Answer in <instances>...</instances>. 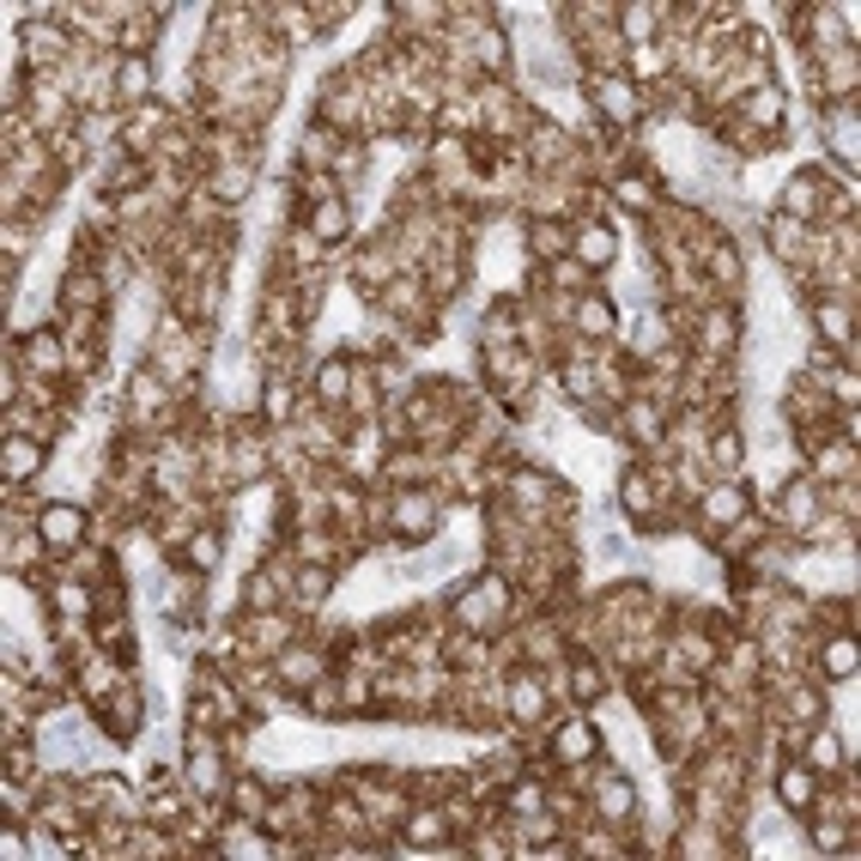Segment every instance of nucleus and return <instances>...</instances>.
<instances>
[{
	"label": "nucleus",
	"mask_w": 861,
	"mask_h": 861,
	"mask_svg": "<svg viewBox=\"0 0 861 861\" xmlns=\"http://www.w3.org/2000/svg\"><path fill=\"white\" fill-rule=\"evenodd\" d=\"M85 528H92V516L79 504H43V516H37L43 552H73L79 540H85Z\"/></svg>",
	"instance_id": "obj_1"
},
{
	"label": "nucleus",
	"mask_w": 861,
	"mask_h": 861,
	"mask_svg": "<svg viewBox=\"0 0 861 861\" xmlns=\"http://www.w3.org/2000/svg\"><path fill=\"white\" fill-rule=\"evenodd\" d=\"M595 110H600L607 122H638L643 92L631 85L625 73H595Z\"/></svg>",
	"instance_id": "obj_2"
},
{
	"label": "nucleus",
	"mask_w": 861,
	"mask_h": 861,
	"mask_svg": "<svg viewBox=\"0 0 861 861\" xmlns=\"http://www.w3.org/2000/svg\"><path fill=\"white\" fill-rule=\"evenodd\" d=\"M595 753H600L595 722H583V716L552 722V758H559V765H583V758H595Z\"/></svg>",
	"instance_id": "obj_3"
},
{
	"label": "nucleus",
	"mask_w": 861,
	"mask_h": 861,
	"mask_svg": "<svg viewBox=\"0 0 861 861\" xmlns=\"http://www.w3.org/2000/svg\"><path fill=\"white\" fill-rule=\"evenodd\" d=\"M825 188H831V183H825L819 170H801L795 183L783 188V219H795V225H813V219L825 213Z\"/></svg>",
	"instance_id": "obj_4"
},
{
	"label": "nucleus",
	"mask_w": 861,
	"mask_h": 861,
	"mask_svg": "<svg viewBox=\"0 0 861 861\" xmlns=\"http://www.w3.org/2000/svg\"><path fill=\"white\" fill-rule=\"evenodd\" d=\"M394 528H401V540H425L431 528H437V497L406 485V492L394 497Z\"/></svg>",
	"instance_id": "obj_5"
},
{
	"label": "nucleus",
	"mask_w": 861,
	"mask_h": 861,
	"mask_svg": "<svg viewBox=\"0 0 861 861\" xmlns=\"http://www.w3.org/2000/svg\"><path fill=\"white\" fill-rule=\"evenodd\" d=\"M734 346H741V315L734 310H704V322H698V353L728 358Z\"/></svg>",
	"instance_id": "obj_6"
},
{
	"label": "nucleus",
	"mask_w": 861,
	"mask_h": 861,
	"mask_svg": "<svg viewBox=\"0 0 861 861\" xmlns=\"http://www.w3.org/2000/svg\"><path fill=\"white\" fill-rule=\"evenodd\" d=\"M777 801H783L789 813H813V801H819V770L813 765H783L777 770Z\"/></svg>",
	"instance_id": "obj_7"
},
{
	"label": "nucleus",
	"mask_w": 861,
	"mask_h": 861,
	"mask_svg": "<svg viewBox=\"0 0 861 861\" xmlns=\"http://www.w3.org/2000/svg\"><path fill=\"white\" fill-rule=\"evenodd\" d=\"M813 328H819V346H837V353H849V346H856V315H849L843 298H819Z\"/></svg>",
	"instance_id": "obj_8"
},
{
	"label": "nucleus",
	"mask_w": 861,
	"mask_h": 861,
	"mask_svg": "<svg viewBox=\"0 0 861 861\" xmlns=\"http://www.w3.org/2000/svg\"><path fill=\"white\" fill-rule=\"evenodd\" d=\"M613 255H619V243H613L607 225H576V231H571V262L583 267V274H588V267H607Z\"/></svg>",
	"instance_id": "obj_9"
},
{
	"label": "nucleus",
	"mask_w": 861,
	"mask_h": 861,
	"mask_svg": "<svg viewBox=\"0 0 861 861\" xmlns=\"http://www.w3.org/2000/svg\"><path fill=\"white\" fill-rule=\"evenodd\" d=\"M595 813H600V825H631V813H638V789H631L625 777H600Z\"/></svg>",
	"instance_id": "obj_10"
},
{
	"label": "nucleus",
	"mask_w": 861,
	"mask_h": 861,
	"mask_svg": "<svg viewBox=\"0 0 861 861\" xmlns=\"http://www.w3.org/2000/svg\"><path fill=\"white\" fill-rule=\"evenodd\" d=\"M746 509H753V497H746V485H734V480H722V485L704 492V523L734 528V523H746Z\"/></svg>",
	"instance_id": "obj_11"
},
{
	"label": "nucleus",
	"mask_w": 861,
	"mask_h": 861,
	"mask_svg": "<svg viewBox=\"0 0 861 861\" xmlns=\"http://www.w3.org/2000/svg\"><path fill=\"white\" fill-rule=\"evenodd\" d=\"M25 365H31V377H37V382H55L67 370V340L61 334H31Z\"/></svg>",
	"instance_id": "obj_12"
},
{
	"label": "nucleus",
	"mask_w": 861,
	"mask_h": 861,
	"mask_svg": "<svg viewBox=\"0 0 861 861\" xmlns=\"http://www.w3.org/2000/svg\"><path fill=\"white\" fill-rule=\"evenodd\" d=\"M97 704H104V722H110V734H116V741H128L134 728H140V692H134V686H116V692L110 698H97Z\"/></svg>",
	"instance_id": "obj_13"
},
{
	"label": "nucleus",
	"mask_w": 861,
	"mask_h": 861,
	"mask_svg": "<svg viewBox=\"0 0 861 861\" xmlns=\"http://www.w3.org/2000/svg\"><path fill=\"white\" fill-rule=\"evenodd\" d=\"M807 765L819 770V777H843V765H849L843 741H837L825 722H813V734H807Z\"/></svg>",
	"instance_id": "obj_14"
},
{
	"label": "nucleus",
	"mask_w": 861,
	"mask_h": 861,
	"mask_svg": "<svg viewBox=\"0 0 861 861\" xmlns=\"http://www.w3.org/2000/svg\"><path fill=\"white\" fill-rule=\"evenodd\" d=\"M322 674H328V667H322V655H315V650H286V655H279V686H286V692H310Z\"/></svg>",
	"instance_id": "obj_15"
},
{
	"label": "nucleus",
	"mask_w": 861,
	"mask_h": 861,
	"mask_svg": "<svg viewBox=\"0 0 861 861\" xmlns=\"http://www.w3.org/2000/svg\"><path fill=\"white\" fill-rule=\"evenodd\" d=\"M346 231H353V207L346 200H322V207H310V237L315 243H346Z\"/></svg>",
	"instance_id": "obj_16"
},
{
	"label": "nucleus",
	"mask_w": 861,
	"mask_h": 861,
	"mask_svg": "<svg viewBox=\"0 0 861 861\" xmlns=\"http://www.w3.org/2000/svg\"><path fill=\"white\" fill-rule=\"evenodd\" d=\"M819 674L831 679V686L856 679V638H849V631H837V638L819 643Z\"/></svg>",
	"instance_id": "obj_17"
},
{
	"label": "nucleus",
	"mask_w": 861,
	"mask_h": 861,
	"mask_svg": "<svg viewBox=\"0 0 861 861\" xmlns=\"http://www.w3.org/2000/svg\"><path fill=\"white\" fill-rule=\"evenodd\" d=\"M444 831H449V813L444 807H418V813H406L401 843L406 849H425V843H444Z\"/></svg>",
	"instance_id": "obj_18"
},
{
	"label": "nucleus",
	"mask_w": 861,
	"mask_h": 861,
	"mask_svg": "<svg viewBox=\"0 0 861 861\" xmlns=\"http://www.w3.org/2000/svg\"><path fill=\"white\" fill-rule=\"evenodd\" d=\"M741 110H746V122H753V128H783V92H777L770 79H758Z\"/></svg>",
	"instance_id": "obj_19"
},
{
	"label": "nucleus",
	"mask_w": 861,
	"mask_h": 861,
	"mask_svg": "<svg viewBox=\"0 0 861 861\" xmlns=\"http://www.w3.org/2000/svg\"><path fill=\"white\" fill-rule=\"evenodd\" d=\"M619 425L631 431V437H638V444H662V425H667V413L655 401H625V418H619Z\"/></svg>",
	"instance_id": "obj_20"
},
{
	"label": "nucleus",
	"mask_w": 861,
	"mask_h": 861,
	"mask_svg": "<svg viewBox=\"0 0 861 861\" xmlns=\"http://www.w3.org/2000/svg\"><path fill=\"white\" fill-rule=\"evenodd\" d=\"M116 97H128V104L134 97H140V104L152 97V67H146V55H122L116 61Z\"/></svg>",
	"instance_id": "obj_21"
},
{
	"label": "nucleus",
	"mask_w": 861,
	"mask_h": 861,
	"mask_svg": "<svg viewBox=\"0 0 861 861\" xmlns=\"http://www.w3.org/2000/svg\"><path fill=\"white\" fill-rule=\"evenodd\" d=\"M619 504L631 509L643 523V535H650V523H655V485H650V473H625V485H619Z\"/></svg>",
	"instance_id": "obj_22"
},
{
	"label": "nucleus",
	"mask_w": 861,
	"mask_h": 861,
	"mask_svg": "<svg viewBox=\"0 0 861 861\" xmlns=\"http://www.w3.org/2000/svg\"><path fill=\"white\" fill-rule=\"evenodd\" d=\"M231 807L243 813L249 825H262L267 807H274V801H267V783H262V777H237V783H231Z\"/></svg>",
	"instance_id": "obj_23"
},
{
	"label": "nucleus",
	"mask_w": 861,
	"mask_h": 861,
	"mask_svg": "<svg viewBox=\"0 0 861 861\" xmlns=\"http://www.w3.org/2000/svg\"><path fill=\"white\" fill-rule=\"evenodd\" d=\"M37 468H43V444H31L25 431H13L7 437V480H31Z\"/></svg>",
	"instance_id": "obj_24"
},
{
	"label": "nucleus",
	"mask_w": 861,
	"mask_h": 861,
	"mask_svg": "<svg viewBox=\"0 0 861 861\" xmlns=\"http://www.w3.org/2000/svg\"><path fill=\"white\" fill-rule=\"evenodd\" d=\"M509 716H516V722H540V716H547V686H540V679H516V686H509Z\"/></svg>",
	"instance_id": "obj_25"
},
{
	"label": "nucleus",
	"mask_w": 861,
	"mask_h": 861,
	"mask_svg": "<svg viewBox=\"0 0 861 861\" xmlns=\"http://www.w3.org/2000/svg\"><path fill=\"white\" fill-rule=\"evenodd\" d=\"M219 559H225V540L213 535V528H195V535H188V571L213 576V571H219Z\"/></svg>",
	"instance_id": "obj_26"
},
{
	"label": "nucleus",
	"mask_w": 861,
	"mask_h": 861,
	"mask_svg": "<svg viewBox=\"0 0 861 861\" xmlns=\"http://www.w3.org/2000/svg\"><path fill=\"white\" fill-rule=\"evenodd\" d=\"M315 394H322V401H346V394H353V365H346V358L315 365Z\"/></svg>",
	"instance_id": "obj_27"
},
{
	"label": "nucleus",
	"mask_w": 861,
	"mask_h": 861,
	"mask_svg": "<svg viewBox=\"0 0 861 861\" xmlns=\"http://www.w3.org/2000/svg\"><path fill=\"white\" fill-rule=\"evenodd\" d=\"M291 595H298V607H315V600L328 595V588H334V571H322V564H303L298 576H291Z\"/></svg>",
	"instance_id": "obj_28"
},
{
	"label": "nucleus",
	"mask_w": 861,
	"mask_h": 861,
	"mask_svg": "<svg viewBox=\"0 0 861 861\" xmlns=\"http://www.w3.org/2000/svg\"><path fill=\"white\" fill-rule=\"evenodd\" d=\"M770 243H777V255H789V262H801L807 255V225H795V219H770Z\"/></svg>",
	"instance_id": "obj_29"
},
{
	"label": "nucleus",
	"mask_w": 861,
	"mask_h": 861,
	"mask_svg": "<svg viewBox=\"0 0 861 861\" xmlns=\"http://www.w3.org/2000/svg\"><path fill=\"white\" fill-rule=\"evenodd\" d=\"M655 25H662L655 7H625L619 13V37H631V43H655Z\"/></svg>",
	"instance_id": "obj_30"
},
{
	"label": "nucleus",
	"mask_w": 861,
	"mask_h": 861,
	"mask_svg": "<svg viewBox=\"0 0 861 861\" xmlns=\"http://www.w3.org/2000/svg\"><path fill=\"white\" fill-rule=\"evenodd\" d=\"M528 237H535V255H547V262H559V255H571V231H564V225H552V219H540Z\"/></svg>",
	"instance_id": "obj_31"
},
{
	"label": "nucleus",
	"mask_w": 861,
	"mask_h": 861,
	"mask_svg": "<svg viewBox=\"0 0 861 861\" xmlns=\"http://www.w3.org/2000/svg\"><path fill=\"white\" fill-rule=\"evenodd\" d=\"M576 328H583V334H613V303H607V298H583V303H576Z\"/></svg>",
	"instance_id": "obj_32"
},
{
	"label": "nucleus",
	"mask_w": 861,
	"mask_h": 861,
	"mask_svg": "<svg viewBox=\"0 0 861 861\" xmlns=\"http://www.w3.org/2000/svg\"><path fill=\"white\" fill-rule=\"evenodd\" d=\"M704 267H710V279H722V286H741V255H734L728 237H722V243L704 255Z\"/></svg>",
	"instance_id": "obj_33"
},
{
	"label": "nucleus",
	"mask_w": 861,
	"mask_h": 861,
	"mask_svg": "<svg viewBox=\"0 0 861 861\" xmlns=\"http://www.w3.org/2000/svg\"><path fill=\"white\" fill-rule=\"evenodd\" d=\"M249 183H255V170H249V164H231V170H219V176H213V195H219V200H243Z\"/></svg>",
	"instance_id": "obj_34"
},
{
	"label": "nucleus",
	"mask_w": 861,
	"mask_h": 861,
	"mask_svg": "<svg viewBox=\"0 0 861 861\" xmlns=\"http://www.w3.org/2000/svg\"><path fill=\"white\" fill-rule=\"evenodd\" d=\"M741 456H746L741 437H734V431H716V444H710V461H716L722 473H734V468H741Z\"/></svg>",
	"instance_id": "obj_35"
},
{
	"label": "nucleus",
	"mask_w": 861,
	"mask_h": 861,
	"mask_svg": "<svg viewBox=\"0 0 861 861\" xmlns=\"http://www.w3.org/2000/svg\"><path fill=\"white\" fill-rule=\"evenodd\" d=\"M571 692L583 698V704H588V698H600V692H607V679H600V667L576 662V667H571Z\"/></svg>",
	"instance_id": "obj_36"
},
{
	"label": "nucleus",
	"mask_w": 861,
	"mask_h": 861,
	"mask_svg": "<svg viewBox=\"0 0 861 861\" xmlns=\"http://www.w3.org/2000/svg\"><path fill=\"white\" fill-rule=\"evenodd\" d=\"M262 413H267V418H286V413H291V389H286V377H267V389H262Z\"/></svg>",
	"instance_id": "obj_37"
},
{
	"label": "nucleus",
	"mask_w": 861,
	"mask_h": 861,
	"mask_svg": "<svg viewBox=\"0 0 861 861\" xmlns=\"http://www.w3.org/2000/svg\"><path fill=\"white\" fill-rule=\"evenodd\" d=\"M619 200H625L631 213H655V195H650V183H643V176H625V183H619Z\"/></svg>",
	"instance_id": "obj_38"
},
{
	"label": "nucleus",
	"mask_w": 861,
	"mask_h": 861,
	"mask_svg": "<svg viewBox=\"0 0 861 861\" xmlns=\"http://www.w3.org/2000/svg\"><path fill=\"white\" fill-rule=\"evenodd\" d=\"M61 49H67L61 31H31V55H37V61H55Z\"/></svg>",
	"instance_id": "obj_39"
},
{
	"label": "nucleus",
	"mask_w": 861,
	"mask_h": 861,
	"mask_svg": "<svg viewBox=\"0 0 861 861\" xmlns=\"http://www.w3.org/2000/svg\"><path fill=\"white\" fill-rule=\"evenodd\" d=\"M547 274H552V279H559V286H564V291H576V298H583V267H576V262H571V255H559V262H552V267H547Z\"/></svg>",
	"instance_id": "obj_40"
}]
</instances>
